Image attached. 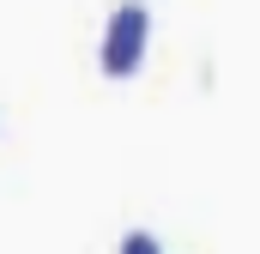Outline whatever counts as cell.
Wrapping results in <instances>:
<instances>
[{"mask_svg":"<svg viewBox=\"0 0 260 254\" xmlns=\"http://www.w3.org/2000/svg\"><path fill=\"white\" fill-rule=\"evenodd\" d=\"M121 254H157V242H151L145 230H127V236H121Z\"/></svg>","mask_w":260,"mask_h":254,"instance_id":"2","label":"cell"},{"mask_svg":"<svg viewBox=\"0 0 260 254\" xmlns=\"http://www.w3.org/2000/svg\"><path fill=\"white\" fill-rule=\"evenodd\" d=\"M145 49H151V6H145V0H121V6L109 12V24H103L97 67H103L109 79H133L139 61H145Z\"/></svg>","mask_w":260,"mask_h":254,"instance_id":"1","label":"cell"}]
</instances>
